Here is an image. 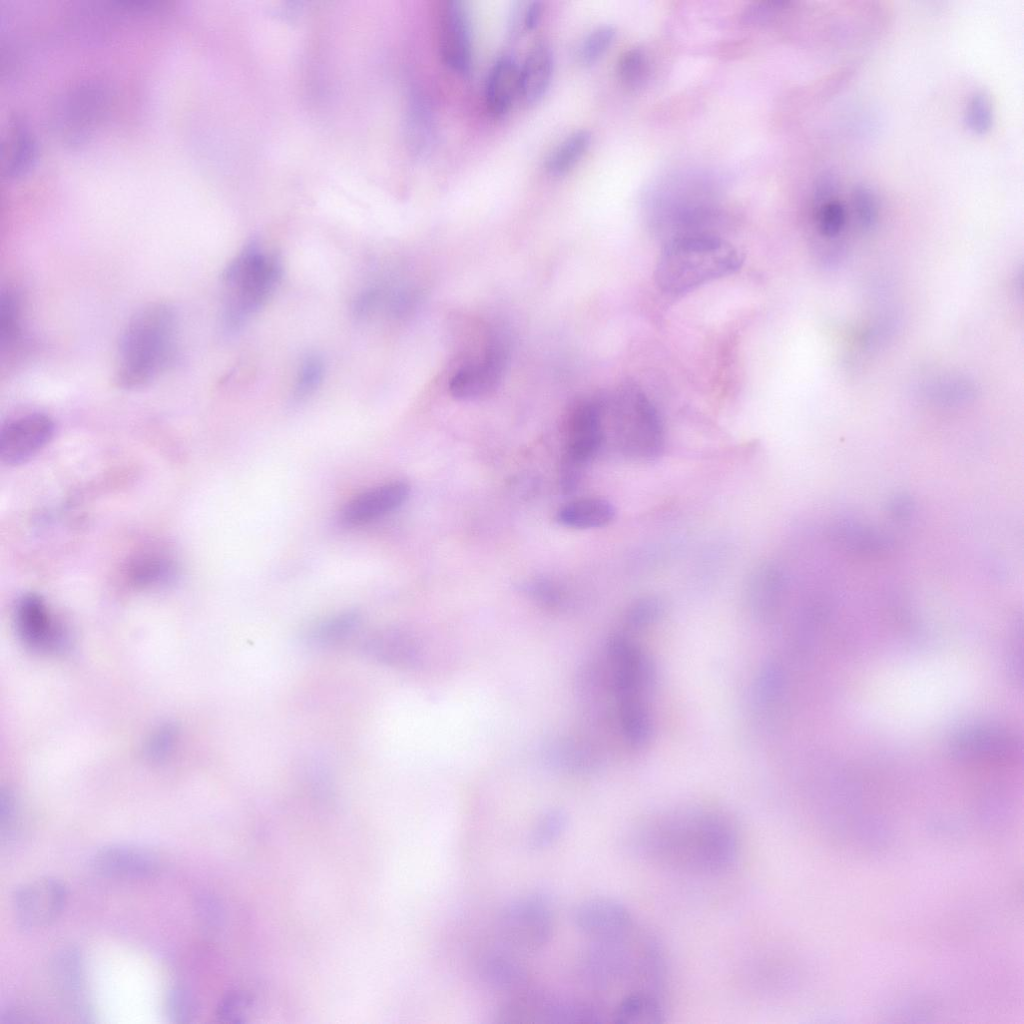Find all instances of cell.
Instances as JSON below:
<instances>
[{
  "mask_svg": "<svg viewBox=\"0 0 1024 1024\" xmlns=\"http://www.w3.org/2000/svg\"><path fill=\"white\" fill-rule=\"evenodd\" d=\"M20 303L11 291L3 292L0 300V340L3 349H12L22 337Z\"/></svg>",
  "mask_w": 1024,
  "mask_h": 1024,
  "instance_id": "cell-31",
  "label": "cell"
},
{
  "mask_svg": "<svg viewBox=\"0 0 1024 1024\" xmlns=\"http://www.w3.org/2000/svg\"><path fill=\"white\" fill-rule=\"evenodd\" d=\"M591 144V133L581 129L567 136L546 161V170L552 176L568 173L585 155Z\"/></svg>",
  "mask_w": 1024,
  "mask_h": 1024,
  "instance_id": "cell-27",
  "label": "cell"
},
{
  "mask_svg": "<svg viewBox=\"0 0 1024 1024\" xmlns=\"http://www.w3.org/2000/svg\"><path fill=\"white\" fill-rule=\"evenodd\" d=\"M952 754L966 762L1008 763L1020 753L1016 736L1002 728L976 726L961 731L951 744Z\"/></svg>",
  "mask_w": 1024,
  "mask_h": 1024,
  "instance_id": "cell-12",
  "label": "cell"
},
{
  "mask_svg": "<svg viewBox=\"0 0 1024 1024\" xmlns=\"http://www.w3.org/2000/svg\"><path fill=\"white\" fill-rule=\"evenodd\" d=\"M541 15V2L520 3V6L516 7L512 12L511 33L515 34L520 32V30L531 31L535 29L540 22Z\"/></svg>",
  "mask_w": 1024,
  "mask_h": 1024,
  "instance_id": "cell-40",
  "label": "cell"
},
{
  "mask_svg": "<svg viewBox=\"0 0 1024 1024\" xmlns=\"http://www.w3.org/2000/svg\"><path fill=\"white\" fill-rule=\"evenodd\" d=\"M325 364L321 356L308 354L301 362L293 389V399L302 402L309 398L321 385Z\"/></svg>",
  "mask_w": 1024,
  "mask_h": 1024,
  "instance_id": "cell-32",
  "label": "cell"
},
{
  "mask_svg": "<svg viewBox=\"0 0 1024 1024\" xmlns=\"http://www.w3.org/2000/svg\"><path fill=\"white\" fill-rule=\"evenodd\" d=\"M553 74V53L544 39L530 47L519 70V96L527 105L538 103L546 94Z\"/></svg>",
  "mask_w": 1024,
  "mask_h": 1024,
  "instance_id": "cell-19",
  "label": "cell"
},
{
  "mask_svg": "<svg viewBox=\"0 0 1024 1024\" xmlns=\"http://www.w3.org/2000/svg\"><path fill=\"white\" fill-rule=\"evenodd\" d=\"M617 73L625 86L641 87L649 73V61L645 51L639 47L626 50L618 60Z\"/></svg>",
  "mask_w": 1024,
  "mask_h": 1024,
  "instance_id": "cell-34",
  "label": "cell"
},
{
  "mask_svg": "<svg viewBox=\"0 0 1024 1024\" xmlns=\"http://www.w3.org/2000/svg\"><path fill=\"white\" fill-rule=\"evenodd\" d=\"M618 417L623 449L634 458L650 461L664 449V433L658 412L635 387H628L618 401Z\"/></svg>",
  "mask_w": 1024,
  "mask_h": 1024,
  "instance_id": "cell-6",
  "label": "cell"
},
{
  "mask_svg": "<svg viewBox=\"0 0 1024 1024\" xmlns=\"http://www.w3.org/2000/svg\"><path fill=\"white\" fill-rule=\"evenodd\" d=\"M782 576L771 565L759 567L751 575L748 583L747 596L753 611L766 617L776 608L782 590Z\"/></svg>",
  "mask_w": 1024,
  "mask_h": 1024,
  "instance_id": "cell-25",
  "label": "cell"
},
{
  "mask_svg": "<svg viewBox=\"0 0 1024 1024\" xmlns=\"http://www.w3.org/2000/svg\"><path fill=\"white\" fill-rule=\"evenodd\" d=\"M128 574L137 586H161L173 580L175 566L166 557L148 554L136 558L131 563Z\"/></svg>",
  "mask_w": 1024,
  "mask_h": 1024,
  "instance_id": "cell-28",
  "label": "cell"
},
{
  "mask_svg": "<svg viewBox=\"0 0 1024 1024\" xmlns=\"http://www.w3.org/2000/svg\"><path fill=\"white\" fill-rule=\"evenodd\" d=\"M662 613V604L653 597L635 602L629 609L626 622L632 629H642L653 624Z\"/></svg>",
  "mask_w": 1024,
  "mask_h": 1024,
  "instance_id": "cell-39",
  "label": "cell"
},
{
  "mask_svg": "<svg viewBox=\"0 0 1024 1024\" xmlns=\"http://www.w3.org/2000/svg\"><path fill=\"white\" fill-rule=\"evenodd\" d=\"M363 649L372 659L391 667L415 668L421 661L418 641L400 629L373 633L364 641Z\"/></svg>",
  "mask_w": 1024,
  "mask_h": 1024,
  "instance_id": "cell-18",
  "label": "cell"
},
{
  "mask_svg": "<svg viewBox=\"0 0 1024 1024\" xmlns=\"http://www.w3.org/2000/svg\"><path fill=\"white\" fill-rule=\"evenodd\" d=\"M281 275L280 259L254 241L230 261L222 275L227 292L223 325L228 332L240 329L266 303Z\"/></svg>",
  "mask_w": 1024,
  "mask_h": 1024,
  "instance_id": "cell-4",
  "label": "cell"
},
{
  "mask_svg": "<svg viewBox=\"0 0 1024 1024\" xmlns=\"http://www.w3.org/2000/svg\"><path fill=\"white\" fill-rule=\"evenodd\" d=\"M93 869L107 877L146 879L159 873L161 861L152 851L132 844H110L92 856Z\"/></svg>",
  "mask_w": 1024,
  "mask_h": 1024,
  "instance_id": "cell-15",
  "label": "cell"
},
{
  "mask_svg": "<svg viewBox=\"0 0 1024 1024\" xmlns=\"http://www.w3.org/2000/svg\"><path fill=\"white\" fill-rule=\"evenodd\" d=\"M615 514L614 506L606 499L582 498L562 506L557 511L556 519L566 527L591 529L608 525Z\"/></svg>",
  "mask_w": 1024,
  "mask_h": 1024,
  "instance_id": "cell-23",
  "label": "cell"
},
{
  "mask_svg": "<svg viewBox=\"0 0 1024 1024\" xmlns=\"http://www.w3.org/2000/svg\"><path fill=\"white\" fill-rule=\"evenodd\" d=\"M55 432L53 420L43 413H29L10 420L0 433V458L8 466L23 464L42 450Z\"/></svg>",
  "mask_w": 1024,
  "mask_h": 1024,
  "instance_id": "cell-10",
  "label": "cell"
},
{
  "mask_svg": "<svg viewBox=\"0 0 1024 1024\" xmlns=\"http://www.w3.org/2000/svg\"><path fill=\"white\" fill-rule=\"evenodd\" d=\"M2 174L8 180L27 176L39 158V144L28 121L19 114L11 115L2 140Z\"/></svg>",
  "mask_w": 1024,
  "mask_h": 1024,
  "instance_id": "cell-17",
  "label": "cell"
},
{
  "mask_svg": "<svg viewBox=\"0 0 1024 1024\" xmlns=\"http://www.w3.org/2000/svg\"><path fill=\"white\" fill-rule=\"evenodd\" d=\"M616 36L613 26L602 25L592 30L578 49V60L584 66L596 63L609 49Z\"/></svg>",
  "mask_w": 1024,
  "mask_h": 1024,
  "instance_id": "cell-35",
  "label": "cell"
},
{
  "mask_svg": "<svg viewBox=\"0 0 1024 1024\" xmlns=\"http://www.w3.org/2000/svg\"><path fill=\"white\" fill-rule=\"evenodd\" d=\"M195 911L200 923L207 929L217 928L222 921V910L218 901L209 894H199L195 900Z\"/></svg>",
  "mask_w": 1024,
  "mask_h": 1024,
  "instance_id": "cell-41",
  "label": "cell"
},
{
  "mask_svg": "<svg viewBox=\"0 0 1024 1024\" xmlns=\"http://www.w3.org/2000/svg\"><path fill=\"white\" fill-rule=\"evenodd\" d=\"M410 486L394 481L364 491L343 507L341 520L348 526H361L400 507L408 498Z\"/></svg>",
  "mask_w": 1024,
  "mask_h": 1024,
  "instance_id": "cell-16",
  "label": "cell"
},
{
  "mask_svg": "<svg viewBox=\"0 0 1024 1024\" xmlns=\"http://www.w3.org/2000/svg\"><path fill=\"white\" fill-rule=\"evenodd\" d=\"M739 251L709 234H686L670 240L655 268L659 289L682 295L708 282L736 272L742 264Z\"/></svg>",
  "mask_w": 1024,
  "mask_h": 1024,
  "instance_id": "cell-3",
  "label": "cell"
},
{
  "mask_svg": "<svg viewBox=\"0 0 1024 1024\" xmlns=\"http://www.w3.org/2000/svg\"><path fill=\"white\" fill-rule=\"evenodd\" d=\"M629 851L671 872L711 876L729 870L740 852V834L726 813L709 807L675 808L653 814L628 833Z\"/></svg>",
  "mask_w": 1024,
  "mask_h": 1024,
  "instance_id": "cell-1",
  "label": "cell"
},
{
  "mask_svg": "<svg viewBox=\"0 0 1024 1024\" xmlns=\"http://www.w3.org/2000/svg\"><path fill=\"white\" fill-rule=\"evenodd\" d=\"M554 911L548 895L535 892L507 904L498 917L504 944L518 952L535 953L551 940Z\"/></svg>",
  "mask_w": 1024,
  "mask_h": 1024,
  "instance_id": "cell-5",
  "label": "cell"
},
{
  "mask_svg": "<svg viewBox=\"0 0 1024 1024\" xmlns=\"http://www.w3.org/2000/svg\"><path fill=\"white\" fill-rule=\"evenodd\" d=\"M14 620L22 642L36 652H57L68 645L65 628L39 595L26 593L16 602Z\"/></svg>",
  "mask_w": 1024,
  "mask_h": 1024,
  "instance_id": "cell-9",
  "label": "cell"
},
{
  "mask_svg": "<svg viewBox=\"0 0 1024 1024\" xmlns=\"http://www.w3.org/2000/svg\"><path fill=\"white\" fill-rule=\"evenodd\" d=\"M246 1006V998L241 994H229L221 1000L217 1009V1016L225 1022H236L242 1017Z\"/></svg>",
  "mask_w": 1024,
  "mask_h": 1024,
  "instance_id": "cell-43",
  "label": "cell"
},
{
  "mask_svg": "<svg viewBox=\"0 0 1024 1024\" xmlns=\"http://www.w3.org/2000/svg\"><path fill=\"white\" fill-rule=\"evenodd\" d=\"M782 674L775 664L765 666L755 684V700L764 709L774 705L781 693Z\"/></svg>",
  "mask_w": 1024,
  "mask_h": 1024,
  "instance_id": "cell-38",
  "label": "cell"
},
{
  "mask_svg": "<svg viewBox=\"0 0 1024 1024\" xmlns=\"http://www.w3.org/2000/svg\"><path fill=\"white\" fill-rule=\"evenodd\" d=\"M852 206L856 221L863 232L873 229L878 221V201L867 186L857 185L852 192Z\"/></svg>",
  "mask_w": 1024,
  "mask_h": 1024,
  "instance_id": "cell-36",
  "label": "cell"
},
{
  "mask_svg": "<svg viewBox=\"0 0 1024 1024\" xmlns=\"http://www.w3.org/2000/svg\"><path fill=\"white\" fill-rule=\"evenodd\" d=\"M506 352L499 342L491 343L480 358L463 364L452 375L449 390L452 396L472 400L493 392L501 381Z\"/></svg>",
  "mask_w": 1024,
  "mask_h": 1024,
  "instance_id": "cell-13",
  "label": "cell"
},
{
  "mask_svg": "<svg viewBox=\"0 0 1024 1024\" xmlns=\"http://www.w3.org/2000/svg\"><path fill=\"white\" fill-rule=\"evenodd\" d=\"M479 976L489 988L515 995L529 987L526 967L512 954L504 951L487 953L480 961Z\"/></svg>",
  "mask_w": 1024,
  "mask_h": 1024,
  "instance_id": "cell-21",
  "label": "cell"
},
{
  "mask_svg": "<svg viewBox=\"0 0 1024 1024\" xmlns=\"http://www.w3.org/2000/svg\"><path fill=\"white\" fill-rule=\"evenodd\" d=\"M177 351V317L166 303L139 309L124 328L118 346L115 381L121 388L145 387L173 362Z\"/></svg>",
  "mask_w": 1024,
  "mask_h": 1024,
  "instance_id": "cell-2",
  "label": "cell"
},
{
  "mask_svg": "<svg viewBox=\"0 0 1024 1024\" xmlns=\"http://www.w3.org/2000/svg\"><path fill=\"white\" fill-rule=\"evenodd\" d=\"M165 1012L171 1023H189L197 1015V999L190 989L181 984H175L166 992Z\"/></svg>",
  "mask_w": 1024,
  "mask_h": 1024,
  "instance_id": "cell-33",
  "label": "cell"
},
{
  "mask_svg": "<svg viewBox=\"0 0 1024 1024\" xmlns=\"http://www.w3.org/2000/svg\"><path fill=\"white\" fill-rule=\"evenodd\" d=\"M360 621L356 611L339 613L319 623L312 632V638L324 646L343 644L357 631Z\"/></svg>",
  "mask_w": 1024,
  "mask_h": 1024,
  "instance_id": "cell-29",
  "label": "cell"
},
{
  "mask_svg": "<svg viewBox=\"0 0 1024 1024\" xmlns=\"http://www.w3.org/2000/svg\"><path fill=\"white\" fill-rule=\"evenodd\" d=\"M172 726L158 728L150 737L147 744V753L154 760L166 757L174 747L176 733Z\"/></svg>",
  "mask_w": 1024,
  "mask_h": 1024,
  "instance_id": "cell-42",
  "label": "cell"
},
{
  "mask_svg": "<svg viewBox=\"0 0 1024 1024\" xmlns=\"http://www.w3.org/2000/svg\"><path fill=\"white\" fill-rule=\"evenodd\" d=\"M545 757L553 766L576 773L594 771L598 765V758L588 745L571 739H560L547 745Z\"/></svg>",
  "mask_w": 1024,
  "mask_h": 1024,
  "instance_id": "cell-26",
  "label": "cell"
},
{
  "mask_svg": "<svg viewBox=\"0 0 1024 1024\" xmlns=\"http://www.w3.org/2000/svg\"><path fill=\"white\" fill-rule=\"evenodd\" d=\"M816 206L817 231L827 244L833 246V261L834 264H837L844 258L847 251L846 245L841 240L847 226L846 208L842 202L834 198L825 200Z\"/></svg>",
  "mask_w": 1024,
  "mask_h": 1024,
  "instance_id": "cell-24",
  "label": "cell"
},
{
  "mask_svg": "<svg viewBox=\"0 0 1024 1024\" xmlns=\"http://www.w3.org/2000/svg\"><path fill=\"white\" fill-rule=\"evenodd\" d=\"M964 122L975 134L987 133L993 123V112L989 97L984 92L975 93L966 108Z\"/></svg>",
  "mask_w": 1024,
  "mask_h": 1024,
  "instance_id": "cell-37",
  "label": "cell"
},
{
  "mask_svg": "<svg viewBox=\"0 0 1024 1024\" xmlns=\"http://www.w3.org/2000/svg\"><path fill=\"white\" fill-rule=\"evenodd\" d=\"M439 49L443 62L455 73L467 75L472 66L469 12L459 0L443 2L438 16Z\"/></svg>",
  "mask_w": 1024,
  "mask_h": 1024,
  "instance_id": "cell-11",
  "label": "cell"
},
{
  "mask_svg": "<svg viewBox=\"0 0 1024 1024\" xmlns=\"http://www.w3.org/2000/svg\"><path fill=\"white\" fill-rule=\"evenodd\" d=\"M602 413L597 404L578 405L568 421L562 467V486L567 492L577 486L582 467L598 452L603 441Z\"/></svg>",
  "mask_w": 1024,
  "mask_h": 1024,
  "instance_id": "cell-7",
  "label": "cell"
},
{
  "mask_svg": "<svg viewBox=\"0 0 1024 1024\" xmlns=\"http://www.w3.org/2000/svg\"><path fill=\"white\" fill-rule=\"evenodd\" d=\"M67 899L66 886L54 877H39L20 884L12 894L16 925L23 931L50 925L61 915Z\"/></svg>",
  "mask_w": 1024,
  "mask_h": 1024,
  "instance_id": "cell-8",
  "label": "cell"
},
{
  "mask_svg": "<svg viewBox=\"0 0 1024 1024\" xmlns=\"http://www.w3.org/2000/svg\"><path fill=\"white\" fill-rule=\"evenodd\" d=\"M573 921L577 929L591 940L621 935L637 922L626 906L605 897L581 902L573 912Z\"/></svg>",
  "mask_w": 1024,
  "mask_h": 1024,
  "instance_id": "cell-14",
  "label": "cell"
},
{
  "mask_svg": "<svg viewBox=\"0 0 1024 1024\" xmlns=\"http://www.w3.org/2000/svg\"><path fill=\"white\" fill-rule=\"evenodd\" d=\"M53 977L56 986L70 1003L71 1007L83 1012L84 1001V966L79 951L65 948L59 951L53 960Z\"/></svg>",
  "mask_w": 1024,
  "mask_h": 1024,
  "instance_id": "cell-22",
  "label": "cell"
},
{
  "mask_svg": "<svg viewBox=\"0 0 1024 1024\" xmlns=\"http://www.w3.org/2000/svg\"><path fill=\"white\" fill-rule=\"evenodd\" d=\"M568 817L564 810L553 808L544 812L536 821L528 837L533 850H542L553 845L565 832Z\"/></svg>",
  "mask_w": 1024,
  "mask_h": 1024,
  "instance_id": "cell-30",
  "label": "cell"
},
{
  "mask_svg": "<svg viewBox=\"0 0 1024 1024\" xmlns=\"http://www.w3.org/2000/svg\"><path fill=\"white\" fill-rule=\"evenodd\" d=\"M519 70L520 66L510 54L501 55L491 66L484 97L487 109L494 116L506 114L519 96Z\"/></svg>",
  "mask_w": 1024,
  "mask_h": 1024,
  "instance_id": "cell-20",
  "label": "cell"
}]
</instances>
